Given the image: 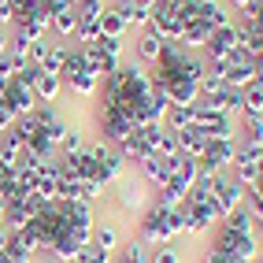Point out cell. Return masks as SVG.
<instances>
[{
  "mask_svg": "<svg viewBox=\"0 0 263 263\" xmlns=\"http://www.w3.org/2000/svg\"><path fill=\"white\" fill-rule=\"evenodd\" d=\"M130 26H126V19H122L119 11H111V8H104V15H100V37H130Z\"/></svg>",
  "mask_w": 263,
  "mask_h": 263,
  "instance_id": "14",
  "label": "cell"
},
{
  "mask_svg": "<svg viewBox=\"0 0 263 263\" xmlns=\"http://www.w3.org/2000/svg\"><path fill=\"white\" fill-rule=\"evenodd\" d=\"M134 230H137L134 237L141 241V245H148V249H156V245H167V241L178 237V212H174V208H167V204H160V200H148V208L137 215Z\"/></svg>",
  "mask_w": 263,
  "mask_h": 263,
  "instance_id": "2",
  "label": "cell"
},
{
  "mask_svg": "<svg viewBox=\"0 0 263 263\" xmlns=\"http://www.w3.org/2000/svg\"><path fill=\"white\" fill-rule=\"evenodd\" d=\"M8 237H11V226H4V222H0V252L8 249Z\"/></svg>",
  "mask_w": 263,
  "mask_h": 263,
  "instance_id": "18",
  "label": "cell"
},
{
  "mask_svg": "<svg viewBox=\"0 0 263 263\" xmlns=\"http://www.w3.org/2000/svg\"><path fill=\"white\" fill-rule=\"evenodd\" d=\"M193 108H197V104H171L167 115H163V126H167L171 134H178V130L193 126Z\"/></svg>",
  "mask_w": 263,
  "mask_h": 263,
  "instance_id": "12",
  "label": "cell"
},
{
  "mask_svg": "<svg viewBox=\"0 0 263 263\" xmlns=\"http://www.w3.org/2000/svg\"><path fill=\"white\" fill-rule=\"evenodd\" d=\"M249 263H263V252H256V256H252V259H249Z\"/></svg>",
  "mask_w": 263,
  "mask_h": 263,
  "instance_id": "20",
  "label": "cell"
},
{
  "mask_svg": "<svg viewBox=\"0 0 263 263\" xmlns=\"http://www.w3.org/2000/svg\"><path fill=\"white\" fill-rule=\"evenodd\" d=\"M237 45H241V30H237V23L230 19L226 26L212 30V37H208V45H204V56H208V60H226Z\"/></svg>",
  "mask_w": 263,
  "mask_h": 263,
  "instance_id": "7",
  "label": "cell"
},
{
  "mask_svg": "<svg viewBox=\"0 0 263 263\" xmlns=\"http://www.w3.org/2000/svg\"><path fill=\"white\" fill-rule=\"evenodd\" d=\"M30 263H63V259H56V256H52V252H37V256H33Z\"/></svg>",
  "mask_w": 263,
  "mask_h": 263,
  "instance_id": "17",
  "label": "cell"
},
{
  "mask_svg": "<svg viewBox=\"0 0 263 263\" xmlns=\"http://www.w3.org/2000/svg\"><path fill=\"white\" fill-rule=\"evenodd\" d=\"M148 23L163 33V41H182V30H185V15H182V8H174V4H167V0H160V4L152 8Z\"/></svg>",
  "mask_w": 263,
  "mask_h": 263,
  "instance_id": "5",
  "label": "cell"
},
{
  "mask_svg": "<svg viewBox=\"0 0 263 263\" xmlns=\"http://www.w3.org/2000/svg\"><path fill=\"white\" fill-rule=\"evenodd\" d=\"M167 4H174V8H185V4H189V0H167Z\"/></svg>",
  "mask_w": 263,
  "mask_h": 263,
  "instance_id": "19",
  "label": "cell"
},
{
  "mask_svg": "<svg viewBox=\"0 0 263 263\" xmlns=\"http://www.w3.org/2000/svg\"><path fill=\"white\" fill-rule=\"evenodd\" d=\"M71 263H111V252H104L100 245H93V241H89V245H85V249H82Z\"/></svg>",
  "mask_w": 263,
  "mask_h": 263,
  "instance_id": "16",
  "label": "cell"
},
{
  "mask_svg": "<svg viewBox=\"0 0 263 263\" xmlns=\"http://www.w3.org/2000/svg\"><path fill=\"white\" fill-rule=\"evenodd\" d=\"M33 97H37V104H56L63 100V78L60 74H52V71H41L37 78H33Z\"/></svg>",
  "mask_w": 263,
  "mask_h": 263,
  "instance_id": "8",
  "label": "cell"
},
{
  "mask_svg": "<svg viewBox=\"0 0 263 263\" xmlns=\"http://www.w3.org/2000/svg\"><path fill=\"white\" fill-rule=\"evenodd\" d=\"M108 208H111V215L115 219H122V222H137V215L148 208V200H152V193H148V185L137 178V171H126L119 182H111L108 185Z\"/></svg>",
  "mask_w": 263,
  "mask_h": 263,
  "instance_id": "1",
  "label": "cell"
},
{
  "mask_svg": "<svg viewBox=\"0 0 263 263\" xmlns=\"http://www.w3.org/2000/svg\"><path fill=\"white\" fill-rule=\"evenodd\" d=\"M119 263H148V245H141L137 237H122V245L115 249Z\"/></svg>",
  "mask_w": 263,
  "mask_h": 263,
  "instance_id": "13",
  "label": "cell"
},
{
  "mask_svg": "<svg viewBox=\"0 0 263 263\" xmlns=\"http://www.w3.org/2000/svg\"><path fill=\"white\" fill-rule=\"evenodd\" d=\"M174 137H178V152H182V156H193V160H200V156H204L208 137H204L197 126H185V130H178Z\"/></svg>",
  "mask_w": 263,
  "mask_h": 263,
  "instance_id": "11",
  "label": "cell"
},
{
  "mask_svg": "<svg viewBox=\"0 0 263 263\" xmlns=\"http://www.w3.org/2000/svg\"><path fill=\"white\" fill-rule=\"evenodd\" d=\"M193 126L208 141H215V137H237V119L226 115L222 108H215V104H204V100H197V108H193Z\"/></svg>",
  "mask_w": 263,
  "mask_h": 263,
  "instance_id": "3",
  "label": "cell"
},
{
  "mask_svg": "<svg viewBox=\"0 0 263 263\" xmlns=\"http://www.w3.org/2000/svg\"><path fill=\"white\" fill-rule=\"evenodd\" d=\"M160 56H163V33L152 23H145L141 30H134V60L145 63V67H156Z\"/></svg>",
  "mask_w": 263,
  "mask_h": 263,
  "instance_id": "4",
  "label": "cell"
},
{
  "mask_svg": "<svg viewBox=\"0 0 263 263\" xmlns=\"http://www.w3.org/2000/svg\"><path fill=\"white\" fill-rule=\"evenodd\" d=\"M89 241H93V245H100L104 252H111V256H115V249L122 245V230H119V219H97V226H93Z\"/></svg>",
  "mask_w": 263,
  "mask_h": 263,
  "instance_id": "9",
  "label": "cell"
},
{
  "mask_svg": "<svg viewBox=\"0 0 263 263\" xmlns=\"http://www.w3.org/2000/svg\"><path fill=\"white\" fill-rule=\"evenodd\" d=\"M74 30H78L74 4H67V8H60L56 15H52V37H60V41H74Z\"/></svg>",
  "mask_w": 263,
  "mask_h": 263,
  "instance_id": "10",
  "label": "cell"
},
{
  "mask_svg": "<svg viewBox=\"0 0 263 263\" xmlns=\"http://www.w3.org/2000/svg\"><path fill=\"white\" fill-rule=\"evenodd\" d=\"M85 145H89V141H85V130H82L78 122H74V126L67 130L63 137H60V145H56V152H60V156H74V152H82Z\"/></svg>",
  "mask_w": 263,
  "mask_h": 263,
  "instance_id": "15",
  "label": "cell"
},
{
  "mask_svg": "<svg viewBox=\"0 0 263 263\" xmlns=\"http://www.w3.org/2000/svg\"><path fill=\"white\" fill-rule=\"evenodd\" d=\"M0 104H4V108L19 119V115H30L33 108H37V97H33V89L26 82H19V78H11L4 89H0Z\"/></svg>",
  "mask_w": 263,
  "mask_h": 263,
  "instance_id": "6",
  "label": "cell"
}]
</instances>
